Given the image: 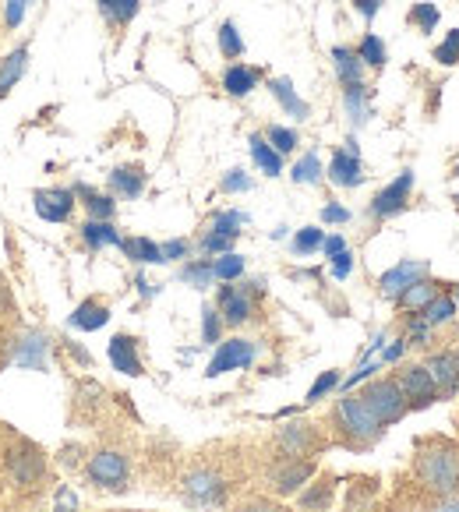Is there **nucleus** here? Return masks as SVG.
Wrapping results in <instances>:
<instances>
[{
    "mask_svg": "<svg viewBox=\"0 0 459 512\" xmlns=\"http://www.w3.org/2000/svg\"><path fill=\"white\" fill-rule=\"evenodd\" d=\"M417 477L428 491L449 498L459 495V449L449 442H435L417 456Z\"/></svg>",
    "mask_w": 459,
    "mask_h": 512,
    "instance_id": "obj_1",
    "label": "nucleus"
},
{
    "mask_svg": "<svg viewBox=\"0 0 459 512\" xmlns=\"http://www.w3.org/2000/svg\"><path fill=\"white\" fill-rule=\"evenodd\" d=\"M336 428L343 431V435H347L354 445L378 442V438H382V431H385L361 396H343V400L336 403Z\"/></svg>",
    "mask_w": 459,
    "mask_h": 512,
    "instance_id": "obj_2",
    "label": "nucleus"
},
{
    "mask_svg": "<svg viewBox=\"0 0 459 512\" xmlns=\"http://www.w3.org/2000/svg\"><path fill=\"white\" fill-rule=\"evenodd\" d=\"M361 400L368 403L371 414L378 417V424H382V428L403 421V417H407V410H410L407 396H403V389H399L396 378H378V382L364 385Z\"/></svg>",
    "mask_w": 459,
    "mask_h": 512,
    "instance_id": "obj_3",
    "label": "nucleus"
},
{
    "mask_svg": "<svg viewBox=\"0 0 459 512\" xmlns=\"http://www.w3.org/2000/svg\"><path fill=\"white\" fill-rule=\"evenodd\" d=\"M128 474H131V467H128V460H124L121 452L103 449L89 460L92 484H99V488H106V491H124V488H128Z\"/></svg>",
    "mask_w": 459,
    "mask_h": 512,
    "instance_id": "obj_4",
    "label": "nucleus"
},
{
    "mask_svg": "<svg viewBox=\"0 0 459 512\" xmlns=\"http://www.w3.org/2000/svg\"><path fill=\"white\" fill-rule=\"evenodd\" d=\"M255 297H262V283H248V287H223L219 290V315L226 325H241L255 311Z\"/></svg>",
    "mask_w": 459,
    "mask_h": 512,
    "instance_id": "obj_5",
    "label": "nucleus"
},
{
    "mask_svg": "<svg viewBox=\"0 0 459 512\" xmlns=\"http://www.w3.org/2000/svg\"><path fill=\"white\" fill-rule=\"evenodd\" d=\"M396 382H399V389H403V396H407L410 410H424L438 400V389L424 364H407V368L396 375Z\"/></svg>",
    "mask_w": 459,
    "mask_h": 512,
    "instance_id": "obj_6",
    "label": "nucleus"
},
{
    "mask_svg": "<svg viewBox=\"0 0 459 512\" xmlns=\"http://www.w3.org/2000/svg\"><path fill=\"white\" fill-rule=\"evenodd\" d=\"M251 361H255V343H248V339H226V343H219L216 354H212L205 375L219 378V375H226V371L248 368Z\"/></svg>",
    "mask_w": 459,
    "mask_h": 512,
    "instance_id": "obj_7",
    "label": "nucleus"
},
{
    "mask_svg": "<svg viewBox=\"0 0 459 512\" xmlns=\"http://www.w3.org/2000/svg\"><path fill=\"white\" fill-rule=\"evenodd\" d=\"M8 470L22 488H32V484H39V477H43V470H46L43 452L32 442H18L15 449L8 452Z\"/></svg>",
    "mask_w": 459,
    "mask_h": 512,
    "instance_id": "obj_8",
    "label": "nucleus"
},
{
    "mask_svg": "<svg viewBox=\"0 0 459 512\" xmlns=\"http://www.w3.org/2000/svg\"><path fill=\"white\" fill-rule=\"evenodd\" d=\"M325 177H329L336 188H361L364 163H361V156H357L354 142H347V149L332 152V163H329V170H325Z\"/></svg>",
    "mask_w": 459,
    "mask_h": 512,
    "instance_id": "obj_9",
    "label": "nucleus"
},
{
    "mask_svg": "<svg viewBox=\"0 0 459 512\" xmlns=\"http://www.w3.org/2000/svg\"><path fill=\"white\" fill-rule=\"evenodd\" d=\"M184 498L195 505H219L226 498V484L216 470H191L184 477Z\"/></svg>",
    "mask_w": 459,
    "mask_h": 512,
    "instance_id": "obj_10",
    "label": "nucleus"
},
{
    "mask_svg": "<svg viewBox=\"0 0 459 512\" xmlns=\"http://www.w3.org/2000/svg\"><path fill=\"white\" fill-rule=\"evenodd\" d=\"M410 191H414V174H410V170H403V174H399L389 188H382L375 195V202H371V216L389 219V216H396V212H403V209H407V202H410Z\"/></svg>",
    "mask_w": 459,
    "mask_h": 512,
    "instance_id": "obj_11",
    "label": "nucleus"
},
{
    "mask_svg": "<svg viewBox=\"0 0 459 512\" xmlns=\"http://www.w3.org/2000/svg\"><path fill=\"white\" fill-rule=\"evenodd\" d=\"M424 368H428L431 382H435L438 400H452V396L459 392V364H456V354H452V350H438V354H431L428 361H424Z\"/></svg>",
    "mask_w": 459,
    "mask_h": 512,
    "instance_id": "obj_12",
    "label": "nucleus"
},
{
    "mask_svg": "<svg viewBox=\"0 0 459 512\" xmlns=\"http://www.w3.org/2000/svg\"><path fill=\"white\" fill-rule=\"evenodd\" d=\"M428 276V265L417 262V258H410V262H399L392 265L389 272H382V279H378V287H382L385 297H392V301H399V297L407 294L410 287H414L417 279Z\"/></svg>",
    "mask_w": 459,
    "mask_h": 512,
    "instance_id": "obj_13",
    "label": "nucleus"
},
{
    "mask_svg": "<svg viewBox=\"0 0 459 512\" xmlns=\"http://www.w3.org/2000/svg\"><path fill=\"white\" fill-rule=\"evenodd\" d=\"M32 205H36V216L46 219V223H64V219L75 212V191L68 188H43L32 195Z\"/></svg>",
    "mask_w": 459,
    "mask_h": 512,
    "instance_id": "obj_14",
    "label": "nucleus"
},
{
    "mask_svg": "<svg viewBox=\"0 0 459 512\" xmlns=\"http://www.w3.org/2000/svg\"><path fill=\"white\" fill-rule=\"evenodd\" d=\"M322 445V438H318V431L311 428V424H286V428H279V449L290 456V460H304V456H311V452Z\"/></svg>",
    "mask_w": 459,
    "mask_h": 512,
    "instance_id": "obj_15",
    "label": "nucleus"
},
{
    "mask_svg": "<svg viewBox=\"0 0 459 512\" xmlns=\"http://www.w3.org/2000/svg\"><path fill=\"white\" fill-rule=\"evenodd\" d=\"M106 354H110V364L121 371V375H131V378L142 375V357H138L135 336H124V332H121V336H113Z\"/></svg>",
    "mask_w": 459,
    "mask_h": 512,
    "instance_id": "obj_16",
    "label": "nucleus"
},
{
    "mask_svg": "<svg viewBox=\"0 0 459 512\" xmlns=\"http://www.w3.org/2000/svg\"><path fill=\"white\" fill-rule=\"evenodd\" d=\"M315 474V463L311 460H290V463H283V467L276 470V491L279 495H294V491H301L304 484H308V477Z\"/></svg>",
    "mask_w": 459,
    "mask_h": 512,
    "instance_id": "obj_17",
    "label": "nucleus"
},
{
    "mask_svg": "<svg viewBox=\"0 0 459 512\" xmlns=\"http://www.w3.org/2000/svg\"><path fill=\"white\" fill-rule=\"evenodd\" d=\"M332 68H336V78L343 85L364 82V64L357 57V50H350V46H332Z\"/></svg>",
    "mask_w": 459,
    "mask_h": 512,
    "instance_id": "obj_18",
    "label": "nucleus"
},
{
    "mask_svg": "<svg viewBox=\"0 0 459 512\" xmlns=\"http://www.w3.org/2000/svg\"><path fill=\"white\" fill-rule=\"evenodd\" d=\"M269 89H272V96L279 99V106H283V110L290 113L294 121H308L311 106L304 103L301 96H297V92H294V82H290V78H272Z\"/></svg>",
    "mask_w": 459,
    "mask_h": 512,
    "instance_id": "obj_19",
    "label": "nucleus"
},
{
    "mask_svg": "<svg viewBox=\"0 0 459 512\" xmlns=\"http://www.w3.org/2000/svg\"><path fill=\"white\" fill-rule=\"evenodd\" d=\"M25 68H29V50H25V46H18L15 53H8V57L0 61V99L22 82Z\"/></svg>",
    "mask_w": 459,
    "mask_h": 512,
    "instance_id": "obj_20",
    "label": "nucleus"
},
{
    "mask_svg": "<svg viewBox=\"0 0 459 512\" xmlns=\"http://www.w3.org/2000/svg\"><path fill=\"white\" fill-rule=\"evenodd\" d=\"M82 241L89 244L92 251H99V248H113V244L121 248L124 237L117 234V230H113L110 219H89V223L82 226Z\"/></svg>",
    "mask_w": 459,
    "mask_h": 512,
    "instance_id": "obj_21",
    "label": "nucleus"
},
{
    "mask_svg": "<svg viewBox=\"0 0 459 512\" xmlns=\"http://www.w3.org/2000/svg\"><path fill=\"white\" fill-rule=\"evenodd\" d=\"M15 361L22 364V368H32V371L46 368V336L43 332H29V336L18 343Z\"/></svg>",
    "mask_w": 459,
    "mask_h": 512,
    "instance_id": "obj_22",
    "label": "nucleus"
},
{
    "mask_svg": "<svg viewBox=\"0 0 459 512\" xmlns=\"http://www.w3.org/2000/svg\"><path fill=\"white\" fill-rule=\"evenodd\" d=\"M106 322H110V308L99 301H82L75 308V315H71V325L82 332H96V329H103Z\"/></svg>",
    "mask_w": 459,
    "mask_h": 512,
    "instance_id": "obj_23",
    "label": "nucleus"
},
{
    "mask_svg": "<svg viewBox=\"0 0 459 512\" xmlns=\"http://www.w3.org/2000/svg\"><path fill=\"white\" fill-rule=\"evenodd\" d=\"M438 294H442V283H435V279L424 276V279H417V283L407 290V294L399 297V304H403L407 311H424L431 301H435Z\"/></svg>",
    "mask_w": 459,
    "mask_h": 512,
    "instance_id": "obj_24",
    "label": "nucleus"
},
{
    "mask_svg": "<svg viewBox=\"0 0 459 512\" xmlns=\"http://www.w3.org/2000/svg\"><path fill=\"white\" fill-rule=\"evenodd\" d=\"M251 159H255L258 170H262L265 177H279V174H283V156H279V152L272 149V145L265 142L262 135H251Z\"/></svg>",
    "mask_w": 459,
    "mask_h": 512,
    "instance_id": "obj_25",
    "label": "nucleus"
},
{
    "mask_svg": "<svg viewBox=\"0 0 459 512\" xmlns=\"http://www.w3.org/2000/svg\"><path fill=\"white\" fill-rule=\"evenodd\" d=\"M343 103H347V113L350 121L361 128V124H368L371 117V106H368V85L357 82V85H343Z\"/></svg>",
    "mask_w": 459,
    "mask_h": 512,
    "instance_id": "obj_26",
    "label": "nucleus"
},
{
    "mask_svg": "<svg viewBox=\"0 0 459 512\" xmlns=\"http://www.w3.org/2000/svg\"><path fill=\"white\" fill-rule=\"evenodd\" d=\"M258 85V71L248 68V64H230L223 75V89L230 92V96H248L251 89Z\"/></svg>",
    "mask_w": 459,
    "mask_h": 512,
    "instance_id": "obj_27",
    "label": "nucleus"
},
{
    "mask_svg": "<svg viewBox=\"0 0 459 512\" xmlns=\"http://www.w3.org/2000/svg\"><path fill=\"white\" fill-rule=\"evenodd\" d=\"M110 184H113V191H121L124 198H138L145 191V174L138 166H117L110 174Z\"/></svg>",
    "mask_w": 459,
    "mask_h": 512,
    "instance_id": "obj_28",
    "label": "nucleus"
},
{
    "mask_svg": "<svg viewBox=\"0 0 459 512\" xmlns=\"http://www.w3.org/2000/svg\"><path fill=\"white\" fill-rule=\"evenodd\" d=\"M121 251L131 258V262H138V265L163 262V255H159V244H156V241H149V237H124V241H121Z\"/></svg>",
    "mask_w": 459,
    "mask_h": 512,
    "instance_id": "obj_29",
    "label": "nucleus"
},
{
    "mask_svg": "<svg viewBox=\"0 0 459 512\" xmlns=\"http://www.w3.org/2000/svg\"><path fill=\"white\" fill-rule=\"evenodd\" d=\"M332 488H336V481H332V477H322V481H315L301 495V509L304 512H325V509H329V502H332Z\"/></svg>",
    "mask_w": 459,
    "mask_h": 512,
    "instance_id": "obj_30",
    "label": "nucleus"
},
{
    "mask_svg": "<svg viewBox=\"0 0 459 512\" xmlns=\"http://www.w3.org/2000/svg\"><path fill=\"white\" fill-rule=\"evenodd\" d=\"M96 4H99V15L110 25H128L138 15V8H142L138 0H96Z\"/></svg>",
    "mask_w": 459,
    "mask_h": 512,
    "instance_id": "obj_31",
    "label": "nucleus"
},
{
    "mask_svg": "<svg viewBox=\"0 0 459 512\" xmlns=\"http://www.w3.org/2000/svg\"><path fill=\"white\" fill-rule=\"evenodd\" d=\"M456 311H459L456 297L438 294L435 301H431L428 308L421 311V318H424V322H428V325H445V322H452V318H456Z\"/></svg>",
    "mask_w": 459,
    "mask_h": 512,
    "instance_id": "obj_32",
    "label": "nucleus"
},
{
    "mask_svg": "<svg viewBox=\"0 0 459 512\" xmlns=\"http://www.w3.org/2000/svg\"><path fill=\"white\" fill-rule=\"evenodd\" d=\"M357 57H361V64H368V68H385L389 50H385V43L375 32H368V36L361 39V46H357Z\"/></svg>",
    "mask_w": 459,
    "mask_h": 512,
    "instance_id": "obj_33",
    "label": "nucleus"
},
{
    "mask_svg": "<svg viewBox=\"0 0 459 512\" xmlns=\"http://www.w3.org/2000/svg\"><path fill=\"white\" fill-rule=\"evenodd\" d=\"M75 195L85 198V209L92 212V219H113V209H117V205H113L110 195H96V191H89L85 184H78Z\"/></svg>",
    "mask_w": 459,
    "mask_h": 512,
    "instance_id": "obj_34",
    "label": "nucleus"
},
{
    "mask_svg": "<svg viewBox=\"0 0 459 512\" xmlns=\"http://www.w3.org/2000/svg\"><path fill=\"white\" fill-rule=\"evenodd\" d=\"M219 53H223V57H230V61H237V57L244 53V39H241V32H237L234 22L219 25Z\"/></svg>",
    "mask_w": 459,
    "mask_h": 512,
    "instance_id": "obj_35",
    "label": "nucleus"
},
{
    "mask_svg": "<svg viewBox=\"0 0 459 512\" xmlns=\"http://www.w3.org/2000/svg\"><path fill=\"white\" fill-rule=\"evenodd\" d=\"M212 272H216V279H223V283H234V279L244 276V258L234 255V251H226V255H219L216 262H212Z\"/></svg>",
    "mask_w": 459,
    "mask_h": 512,
    "instance_id": "obj_36",
    "label": "nucleus"
},
{
    "mask_svg": "<svg viewBox=\"0 0 459 512\" xmlns=\"http://www.w3.org/2000/svg\"><path fill=\"white\" fill-rule=\"evenodd\" d=\"M290 177H294L297 184H318L322 181V159H318L315 152H308V156L294 163V174Z\"/></svg>",
    "mask_w": 459,
    "mask_h": 512,
    "instance_id": "obj_37",
    "label": "nucleus"
},
{
    "mask_svg": "<svg viewBox=\"0 0 459 512\" xmlns=\"http://www.w3.org/2000/svg\"><path fill=\"white\" fill-rule=\"evenodd\" d=\"M248 223V216L244 212H219L216 219H212V230L223 237H230V241H237V234H241V226Z\"/></svg>",
    "mask_w": 459,
    "mask_h": 512,
    "instance_id": "obj_38",
    "label": "nucleus"
},
{
    "mask_svg": "<svg viewBox=\"0 0 459 512\" xmlns=\"http://www.w3.org/2000/svg\"><path fill=\"white\" fill-rule=\"evenodd\" d=\"M265 142L272 145V149L279 152V156H286V152L297 149V131L294 128H279V124H272L269 131H265Z\"/></svg>",
    "mask_w": 459,
    "mask_h": 512,
    "instance_id": "obj_39",
    "label": "nucleus"
},
{
    "mask_svg": "<svg viewBox=\"0 0 459 512\" xmlns=\"http://www.w3.org/2000/svg\"><path fill=\"white\" fill-rule=\"evenodd\" d=\"M181 279H184V283H191V287L205 290L212 279H216V272H212V262H191V265H184V269H181Z\"/></svg>",
    "mask_w": 459,
    "mask_h": 512,
    "instance_id": "obj_40",
    "label": "nucleus"
},
{
    "mask_svg": "<svg viewBox=\"0 0 459 512\" xmlns=\"http://www.w3.org/2000/svg\"><path fill=\"white\" fill-rule=\"evenodd\" d=\"M322 241H325V234L318 226H304L294 237V251L297 255H315V251H322Z\"/></svg>",
    "mask_w": 459,
    "mask_h": 512,
    "instance_id": "obj_41",
    "label": "nucleus"
},
{
    "mask_svg": "<svg viewBox=\"0 0 459 512\" xmlns=\"http://www.w3.org/2000/svg\"><path fill=\"white\" fill-rule=\"evenodd\" d=\"M410 25H417V32H435V25H438V8L435 4H414V8H410Z\"/></svg>",
    "mask_w": 459,
    "mask_h": 512,
    "instance_id": "obj_42",
    "label": "nucleus"
},
{
    "mask_svg": "<svg viewBox=\"0 0 459 512\" xmlns=\"http://www.w3.org/2000/svg\"><path fill=\"white\" fill-rule=\"evenodd\" d=\"M435 61L445 64V68H459V29H452L445 43L435 46Z\"/></svg>",
    "mask_w": 459,
    "mask_h": 512,
    "instance_id": "obj_43",
    "label": "nucleus"
},
{
    "mask_svg": "<svg viewBox=\"0 0 459 512\" xmlns=\"http://www.w3.org/2000/svg\"><path fill=\"white\" fill-rule=\"evenodd\" d=\"M332 389H339V371H322V375L315 378V385L308 389V396H304V403H318L322 396H329Z\"/></svg>",
    "mask_w": 459,
    "mask_h": 512,
    "instance_id": "obj_44",
    "label": "nucleus"
},
{
    "mask_svg": "<svg viewBox=\"0 0 459 512\" xmlns=\"http://www.w3.org/2000/svg\"><path fill=\"white\" fill-rule=\"evenodd\" d=\"M202 339L205 343H219V332H223V315H219V308H205L202 311Z\"/></svg>",
    "mask_w": 459,
    "mask_h": 512,
    "instance_id": "obj_45",
    "label": "nucleus"
},
{
    "mask_svg": "<svg viewBox=\"0 0 459 512\" xmlns=\"http://www.w3.org/2000/svg\"><path fill=\"white\" fill-rule=\"evenodd\" d=\"M223 191H226V195H241V191H251V177L244 174V170H230V174L223 177Z\"/></svg>",
    "mask_w": 459,
    "mask_h": 512,
    "instance_id": "obj_46",
    "label": "nucleus"
},
{
    "mask_svg": "<svg viewBox=\"0 0 459 512\" xmlns=\"http://www.w3.org/2000/svg\"><path fill=\"white\" fill-rule=\"evenodd\" d=\"M230 237H223V234H216V230H209V234L202 237V251L205 255H226L230 251Z\"/></svg>",
    "mask_w": 459,
    "mask_h": 512,
    "instance_id": "obj_47",
    "label": "nucleus"
},
{
    "mask_svg": "<svg viewBox=\"0 0 459 512\" xmlns=\"http://www.w3.org/2000/svg\"><path fill=\"white\" fill-rule=\"evenodd\" d=\"M191 244L188 241H166L159 244V255H163V262H181V258H188Z\"/></svg>",
    "mask_w": 459,
    "mask_h": 512,
    "instance_id": "obj_48",
    "label": "nucleus"
},
{
    "mask_svg": "<svg viewBox=\"0 0 459 512\" xmlns=\"http://www.w3.org/2000/svg\"><path fill=\"white\" fill-rule=\"evenodd\" d=\"M53 512H78V495L71 488L57 491V502H53Z\"/></svg>",
    "mask_w": 459,
    "mask_h": 512,
    "instance_id": "obj_49",
    "label": "nucleus"
},
{
    "mask_svg": "<svg viewBox=\"0 0 459 512\" xmlns=\"http://www.w3.org/2000/svg\"><path fill=\"white\" fill-rule=\"evenodd\" d=\"M350 269H354V255H350V251H343V255L332 258V276L336 279H347Z\"/></svg>",
    "mask_w": 459,
    "mask_h": 512,
    "instance_id": "obj_50",
    "label": "nucleus"
},
{
    "mask_svg": "<svg viewBox=\"0 0 459 512\" xmlns=\"http://www.w3.org/2000/svg\"><path fill=\"white\" fill-rule=\"evenodd\" d=\"M25 4H29V0H8V25L11 29H18V25H22V18H25Z\"/></svg>",
    "mask_w": 459,
    "mask_h": 512,
    "instance_id": "obj_51",
    "label": "nucleus"
},
{
    "mask_svg": "<svg viewBox=\"0 0 459 512\" xmlns=\"http://www.w3.org/2000/svg\"><path fill=\"white\" fill-rule=\"evenodd\" d=\"M350 219V209H343V205H325L322 209V223H347Z\"/></svg>",
    "mask_w": 459,
    "mask_h": 512,
    "instance_id": "obj_52",
    "label": "nucleus"
},
{
    "mask_svg": "<svg viewBox=\"0 0 459 512\" xmlns=\"http://www.w3.org/2000/svg\"><path fill=\"white\" fill-rule=\"evenodd\" d=\"M322 251H325V258H336V255H343V251H347V241H343L339 234H332V237H325V241H322Z\"/></svg>",
    "mask_w": 459,
    "mask_h": 512,
    "instance_id": "obj_53",
    "label": "nucleus"
},
{
    "mask_svg": "<svg viewBox=\"0 0 459 512\" xmlns=\"http://www.w3.org/2000/svg\"><path fill=\"white\" fill-rule=\"evenodd\" d=\"M354 8H357V15L371 22V18L378 15V8H382V0H354Z\"/></svg>",
    "mask_w": 459,
    "mask_h": 512,
    "instance_id": "obj_54",
    "label": "nucleus"
},
{
    "mask_svg": "<svg viewBox=\"0 0 459 512\" xmlns=\"http://www.w3.org/2000/svg\"><path fill=\"white\" fill-rule=\"evenodd\" d=\"M407 347H410L407 339H396V343H392V347H389V350H385V354H382V361H385V364H396L399 357H403V350H407Z\"/></svg>",
    "mask_w": 459,
    "mask_h": 512,
    "instance_id": "obj_55",
    "label": "nucleus"
},
{
    "mask_svg": "<svg viewBox=\"0 0 459 512\" xmlns=\"http://www.w3.org/2000/svg\"><path fill=\"white\" fill-rule=\"evenodd\" d=\"M241 512H279V509L272 502H265V498H255V502H248Z\"/></svg>",
    "mask_w": 459,
    "mask_h": 512,
    "instance_id": "obj_56",
    "label": "nucleus"
},
{
    "mask_svg": "<svg viewBox=\"0 0 459 512\" xmlns=\"http://www.w3.org/2000/svg\"><path fill=\"white\" fill-rule=\"evenodd\" d=\"M438 512H459V498H452V502H445Z\"/></svg>",
    "mask_w": 459,
    "mask_h": 512,
    "instance_id": "obj_57",
    "label": "nucleus"
},
{
    "mask_svg": "<svg viewBox=\"0 0 459 512\" xmlns=\"http://www.w3.org/2000/svg\"><path fill=\"white\" fill-rule=\"evenodd\" d=\"M456 304H459V290H456Z\"/></svg>",
    "mask_w": 459,
    "mask_h": 512,
    "instance_id": "obj_58",
    "label": "nucleus"
},
{
    "mask_svg": "<svg viewBox=\"0 0 459 512\" xmlns=\"http://www.w3.org/2000/svg\"><path fill=\"white\" fill-rule=\"evenodd\" d=\"M456 364H459V350H456Z\"/></svg>",
    "mask_w": 459,
    "mask_h": 512,
    "instance_id": "obj_59",
    "label": "nucleus"
},
{
    "mask_svg": "<svg viewBox=\"0 0 459 512\" xmlns=\"http://www.w3.org/2000/svg\"><path fill=\"white\" fill-rule=\"evenodd\" d=\"M456 177H459V166H456Z\"/></svg>",
    "mask_w": 459,
    "mask_h": 512,
    "instance_id": "obj_60",
    "label": "nucleus"
},
{
    "mask_svg": "<svg viewBox=\"0 0 459 512\" xmlns=\"http://www.w3.org/2000/svg\"><path fill=\"white\" fill-rule=\"evenodd\" d=\"M456 202H459V195H456Z\"/></svg>",
    "mask_w": 459,
    "mask_h": 512,
    "instance_id": "obj_61",
    "label": "nucleus"
}]
</instances>
